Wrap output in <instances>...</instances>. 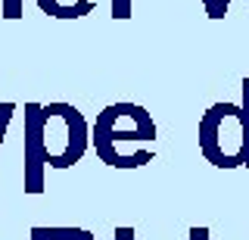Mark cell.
<instances>
[{
    "instance_id": "277c9868",
    "label": "cell",
    "mask_w": 249,
    "mask_h": 240,
    "mask_svg": "<svg viewBox=\"0 0 249 240\" xmlns=\"http://www.w3.org/2000/svg\"><path fill=\"white\" fill-rule=\"evenodd\" d=\"M37 6L53 19H81L97 10V0H37Z\"/></svg>"
},
{
    "instance_id": "6da1fadb",
    "label": "cell",
    "mask_w": 249,
    "mask_h": 240,
    "mask_svg": "<svg viewBox=\"0 0 249 240\" xmlns=\"http://www.w3.org/2000/svg\"><path fill=\"white\" fill-rule=\"evenodd\" d=\"M90 147V125L72 103H25V193H44L47 168H72Z\"/></svg>"
},
{
    "instance_id": "7a4b0ae2",
    "label": "cell",
    "mask_w": 249,
    "mask_h": 240,
    "mask_svg": "<svg viewBox=\"0 0 249 240\" xmlns=\"http://www.w3.org/2000/svg\"><path fill=\"white\" fill-rule=\"evenodd\" d=\"M156 119L131 100L103 106L90 125V147L109 168H143L156 156Z\"/></svg>"
},
{
    "instance_id": "5b68a950",
    "label": "cell",
    "mask_w": 249,
    "mask_h": 240,
    "mask_svg": "<svg viewBox=\"0 0 249 240\" xmlns=\"http://www.w3.org/2000/svg\"><path fill=\"white\" fill-rule=\"evenodd\" d=\"M28 240H97V234L78 224H35Z\"/></svg>"
},
{
    "instance_id": "8fae6325",
    "label": "cell",
    "mask_w": 249,
    "mask_h": 240,
    "mask_svg": "<svg viewBox=\"0 0 249 240\" xmlns=\"http://www.w3.org/2000/svg\"><path fill=\"white\" fill-rule=\"evenodd\" d=\"M212 237V231L206 228V224H193L190 231H187V240H209Z\"/></svg>"
},
{
    "instance_id": "9c48e42d",
    "label": "cell",
    "mask_w": 249,
    "mask_h": 240,
    "mask_svg": "<svg viewBox=\"0 0 249 240\" xmlns=\"http://www.w3.org/2000/svg\"><path fill=\"white\" fill-rule=\"evenodd\" d=\"M0 3H3V19H22V0H0Z\"/></svg>"
},
{
    "instance_id": "3957f363",
    "label": "cell",
    "mask_w": 249,
    "mask_h": 240,
    "mask_svg": "<svg viewBox=\"0 0 249 240\" xmlns=\"http://www.w3.org/2000/svg\"><path fill=\"white\" fill-rule=\"evenodd\" d=\"M199 153L215 168H240L246 162V131L240 103L218 100L199 119Z\"/></svg>"
},
{
    "instance_id": "7c38bea8",
    "label": "cell",
    "mask_w": 249,
    "mask_h": 240,
    "mask_svg": "<svg viewBox=\"0 0 249 240\" xmlns=\"http://www.w3.org/2000/svg\"><path fill=\"white\" fill-rule=\"evenodd\" d=\"M228 6H231V0H215V13H212V22H218V19H224V16H228Z\"/></svg>"
},
{
    "instance_id": "30bf717a",
    "label": "cell",
    "mask_w": 249,
    "mask_h": 240,
    "mask_svg": "<svg viewBox=\"0 0 249 240\" xmlns=\"http://www.w3.org/2000/svg\"><path fill=\"white\" fill-rule=\"evenodd\" d=\"M112 240H137V231L131 228V224H115Z\"/></svg>"
},
{
    "instance_id": "ba28073f",
    "label": "cell",
    "mask_w": 249,
    "mask_h": 240,
    "mask_svg": "<svg viewBox=\"0 0 249 240\" xmlns=\"http://www.w3.org/2000/svg\"><path fill=\"white\" fill-rule=\"evenodd\" d=\"M13 115H16V103H0V144H3V134H6V128H10V122H13Z\"/></svg>"
},
{
    "instance_id": "8992f818",
    "label": "cell",
    "mask_w": 249,
    "mask_h": 240,
    "mask_svg": "<svg viewBox=\"0 0 249 240\" xmlns=\"http://www.w3.org/2000/svg\"><path fill=\"white\" fill-rule=\"evenodd\" d=\"M240 91H243V100H240V110H243V131H246V162L243 166L249 168V75L240 81Z\"/></svg>"
},
{
    "instance_id": "52a82bcc",
    "label": "cell",
    "mask_w": 249,
    "mask_h": 240,
    "mask_svg": "<svg viewBox=\"0 0 249 240\" xmlns=\"http://www.w3.org/2000/svg\"><path fill=\"white\" fill-rule=\"evenodd\" d=\"M109 6H112V19L115 22H128L134 13H131V0H109Z\"/></svg>"
},
{
    "instance_id": "4fadbf2b",
    "label": "cell",
    "mask_w": 249,
    "mask_h": 240,
    "mask_svg": "<svg viewBox=\"0 0 249 240\" xmlns=\"http://www.w3.org/2000/svg\"><path fill=\"white\" fill-rule=\"evenodd\" d=\"M199 3H202V10H206V16L212 19V13H215V0H199Z\"/></svg>"
}]
</instances>
